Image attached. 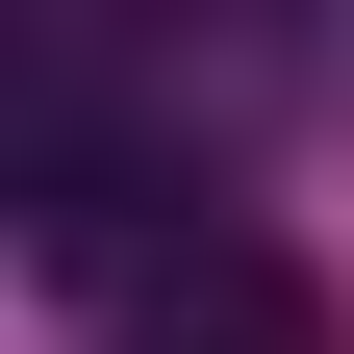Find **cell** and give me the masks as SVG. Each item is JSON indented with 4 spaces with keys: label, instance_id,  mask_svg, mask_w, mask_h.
<instances>
[{
    "label": "cell",
    "instance_id": "6da1fadb",
    "mask_svg": "<svg viewBox=\"0 0 354 354\" xmlns=\"http://www.w3.org/2000/svg\"><path fill=\"white\" fill-rule=\"evenodd\" d=\"M152 354H329V304H304L253 228H203V253L152 279Z\"/></svg>",
    "mask_w": 354,
    "mask_h": 354
}]
</instances>
